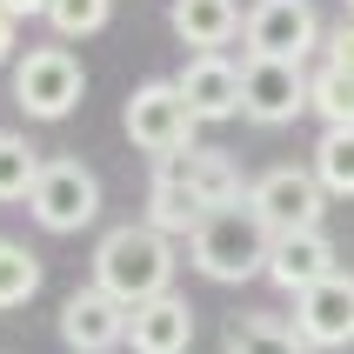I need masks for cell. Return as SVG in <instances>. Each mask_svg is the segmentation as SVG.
Segmentation results:
<instances>
[{
    "instance_id": "cell-1",
    "label": "cell",
    "mask_w": 354,
    "mask_h": 354,
    "mask_svg": "<svg viewBox=\"0 0 354 354\" xmlns=\"http://www.w3.org/2000/svg\"><path fill=\"white\" fill-rule=\"evenodd\" d=\"M268 254H274V227L254 214V201H227L201 214V227L187 234V261L207 281H254L268 274Z\"/></svg>"
},
{
    "instance_id": "cell-2",
    "label": "cell",
    "mask_w": 354,
    "mask_h": 354,
    "mask_svg": "<svg viewBox=\"0 0 354 354\" xmlns=\"http://www.w3.org/2000/svg\"><path fill=\"white\" fill-rule=\"evenodd\" d=\"M174 281V248L154 221H127V227H107L94 248V288H107L114 301L140 308V301L167 295Z\"/></svg>"
},
{
    "instance_id": "cell-3",
    "label": "cell",
    "mask_w": 354,
    "mask_h": 354,
    "mask_svg": "<svg viewBox=\"0 0 354 354\" xmlns=\"http://www.w3.org/2000/svg\"><path fill=\"white\" fill-rule=\"evenodd\" d=\"M194 107L180 94V80H140L134 94H127V140H134L140 154H180V147H194Z\"/></svg>"
},
{
    "instance_id": "cell-4",
    "label": "cell",
    "mask_w": 354,
    "mask_h": 354,
    "mask_svg": "<svg viewBox=\"0 0 354 354\" xmlns=\"http://www.w3.org/2000/svg\"><path fill=\"white\" fill-rule=\"evenodd\" d=\"M87 94V74L67 47H34V54L14 67V100L27 120H67Z\"/></svg>"
},
{
    "instance_id": "cell-5",
    "label": "cell",
    "mask_w": 354,
    "mask_h": 354,
    "mask_svg": "<svg viewBox=\"0 0 354 354\" xmlns=\"http://www.w3.org/2000/svg\"><path fill=\"white\" fill-rule=\"evenodd\" d=\"M27 214H34L47 234H80V227L100 214V180L87 174L74 154H60V160L40 167L34 194H27Z\"/></svg>"
},
{
    "instance_id": "cell-6",
    "label": "cell",
    "mask_w": 354,
    "mask_h": 354,
    "mask_svg": "<svg viewBox=\"0 0 354 354\" xmlns=\"http://www.w3.org/2000/svg\"><path fill=\"white\" fill-rule=\"evenodd\" d=\"M248 60H308L321 47V20L308 0H254L241 20Z\"/></svg>"
},
{
    "instance_id": "cell-7",
    "label": "cell",
    "mask_w": 354,
    "mask_h": 354,
    "mask_svg": "<svg viewBox=\"0 0 354 354\" xmlns=\"http://www.w3.org/2000/svg\"><path fill=\"white\" fill-rule=\"evenodd\" d=\"M248 201H254V214L274 227V234H301V227H321V214H328V187H321L315 167H268V174L248 187Z\"/></svg>"
},
{
    "instance_id": "cell-8",
    "label": "cell",
    "mask_w": 354,
    "mask_h": 354,
    "mask_svg": "<svg viewBox=\"0 0 354 354\" xmlns=\"http://www.w3.org/2000/svg\"><path fill=\"white\" fill-rule=\"evenodd\" d=\"M308 94H315V74H301V60H241V114L254 127L308 114Z\"/></svg>"
},
{
    "instance_id": "cell-9",
    "label": "cell",
    "mask_w": 354,
    "mask_h": 354,
    "mask_svg": "<svg viewBox=\"0 0 354 354\" xmlns=\"http://www.w3.org/2000/svg\"><path fill=\"white\" fill-rule=\"evenodd\" d=\"M154 187H174V194H187L201 214H214V207H227V201H248V187H241V167H234L227 154H214V147H180V154L154 160Z\"/></svg>"
},
{
    "instance_id": "cell-10",
    "label": "cell",
    "mask_w": 354,
    "mask_h": 354,
    "mask_svg": "<svg viewBox=\"0 0 354 354\" xmlns=\"http://www.w3.org/2000/svg\"><path fill=\"white\" fill-rule=\"evenodd\" d=\"M127 301H114L107 288H74L67 308H60V341L74 354H114L127 348Z\"/></svg>"
},
{
    "instance_id": "cell-11",
    "label": "cell",
    "mask_w": 354,
    "mask_h": 354,
    "mask_svg": "<svg viewBox=\"0 0 354 354\" xmlns=\"http://www.w3.org/2000/svg\"><path fill=\"white\" fill-rule=\"evenodd\" d=\"M328 274H341V268H335V241H328V227L274 234V254H268V281H274L281 295H308V288H321Z\"/></svg>"
},
{
    "instance_id": "cell-12",
    "label": "cell",
    "mask_w": 354,
    "mask_h": 354,
    "mask_svg": "<svg viewBox=\"0 0 354 354\" xmlns=\"http://www.w3.org/2000/svg\"><path fill=\"white\" fill-rule=\"evenodd\" d=\"M295 328L315 341V348L354 341V274H328L321 288L295 295Z\"/></svg>"
},
{
    "instance_id": "cell-13",
    "label": "cell",
    "mask_w": 354,
    "mask_h": 354,
    "mask_svg": "<svg viewBox=\"0 0 354 354\" xmlns=\"http://www.w3.org/2000/svg\"><path fill=\"white\" fill-rule=\"evenodd\" d=\"M180 94L194 107V120H234L241 114V67L227 54H187L180 67Z\"/></svg>"
},
{
    "instance_id": "cell-14",
    "label": "cell",
    "mask_w": 354,
    "mask_h": 354,
    "mask_svg": "<svg viewBox=\"0 0 354 354\" xmlns=\"http://www.w3.org/2000/svg\"><path fill=\"white\" fill-rule=\"evenodd\" d=\"M194 341V308L180 295H154L127 315V348L134 354H187Z\"/></svg>"
},
{
    "instance_id": "cell-15",
    "label": "cell",
    "mask_w": 354,
    "mask_h": 354,
    "mask_svg": "<svg viewBox=\"0 0 354 354\" xmlns=\"http://www.w3.org/2000/svg\"><path fill=\"white\" fill-rule=\"evenodd\" d=\"M167 20H174V34L187 40L194 54H221V47L234 40V27H241V7L234 0H174Z\"/></svg>"
},
{
    "instance_id": "cell-16",
    "label": "cell",
    "mask_w": 354,
    "mask_h": 354,
    "mask_svg": "<svg viewBox=\"0 0 354 354\" xmlns=\"http://www.w3.org/2000/svg\"><path fill=\"white\" fill-rule=\"evenodd\" d=\"M227 354H315V341L288 328V321H268V315H248L227 328Z\"/></svg>"
},
{
    "instance_id": "cell-17",
    "label": "cell",
    "mask_w": 354,
    "mask_h": 354,
    "mask_svg": "<svg viewBox=\"0 0 354 354\" xmlns=\"http://www.w3.org/2000/svg\"><path fill=\"white\" fill-rule=\"evenodd\" d=\"M315 174L335 201H354V127H328L315 147Z\"/></svg>"
},
{
    "instance_id": "cell-18",
    "label": "cell",
    "mask_w": 354,
    "mask_h": 354,
    "mask_svg": "<svg viewBox=\"0 0 354 354\" xmlns=\"http://www.w3.org/2000/svg\"><path fill=\"white\" fill-rule=\"evenodd\" d=\"M308 107H315L328 127H354V74H348V67H335V60H321Z\"/></svg>"
},
{
    "instance_id": "cell-19",
    "label": "cell",
    "mask_w": 354,
    "mask_h": 354,
    "mask_svg": "<svg viewBox=\"0 0 354 354\" xmlns=\"http://www.w3.org/2000/svg\"><path fill=\"white\" fill-rule=\"evenodd\" d=\"M47 160L34 154V140H20V134H0V201H27L34 194V180Z\"/></svg>"
},
{
    "instance_id": "cell-20",
    "label": "cell",
    "mask_w": 354,
    "mask_h": 354,
    "mask_svg": "<svg viewBox=\"0 0 354 354\" xmlns=\"http://www.w3.org/2000/svg\"><path fill=\"white\" fill-rule=\"evenodd\" d=\"M114 20V0H47V27L60 40H87Z\"/></svg>"
},
{
    "instance_id": "cell-21",
    "label": "cell",
    "mask_w": 354,
    "mask_h": 354,
    "mask_svg": "<svg viewBox=\"0 0 354 354\" xmlns=\"http://www.w3.org/2000/svg\"><path fill=\"white\" fill-rule=\"evenodd\" d=\"M40 288V261L20 248V241H0V315L20 308V301Z\"/></svg>"
},
{
    "instance_id": "cell-22",
    "label": "cell",
    "mask_w": 354,
    "mask_h": 354,
    "mask_svg": "<svg viewBox=\"0 0 354 354\" xmlns=\"http://www.w3.org/2000/svg\"><path fill=\"white\" fill-rule=\"evenodd\" d=\"M147 221H154L160 234H194V227H201V207L187 194H174V187H154V194H147Z\"/></svg>"
},
{
    "instance_id": "cell-23",
    "label": "cell",
    "mask_w": 354,
    "mask_h": 354,
    "mask_svg": "<svg viewBox=\"0 0 354 354\" xmlns=\"http://www.w3.org/2000/svg\"><path fill=\"white\" fill-rule=\"evenodd\" d=\"M321 47H328V60H335V67H348V74H354V14L341 20V27L321 40Z\"/></svg>"
},
{
    "instance_id": "cell-24",
    "label": "cell",
    "mask_w": 354,
    "mask_h": 354,
    "mask_svg": "<svg viewBox=\"0 0 354 354\" xmlns=\"http://www.w3.org/2000/svg\"><path fill=\"white\" fill-rule=\"evenodd\" d=\"M0 14H14V20H47V0H0Z\"/></svg>"
},
{
    "instance_id": "cell-25",
    "label": "cell",
    "mask_w": 354,
    "mask_h": 354,
    "mask_svg": "<svg viewBox=\"0 0 354 354\" xmlns=\"http://www.w3.org/2000/svg\"><path fill=\"white\" fill-rule=\"evenodd\" d=\"M0 60H14V14H0Z\"/></svg>"
},
{
    "instance_id": "cell-26",
    "label": "cell",
    "mask_w": 354,
    "mask_h": 354,
    "mask_svg": "<svg viewBox=\"0 0 354 354\" xmlns=\"http://www.w3.org/2000/svg\"><path fill=\"white\" fill-rule=\"evenodd\" d=\"M348 14H354V0H348Z\"/></svg>"
}]
</instances>
